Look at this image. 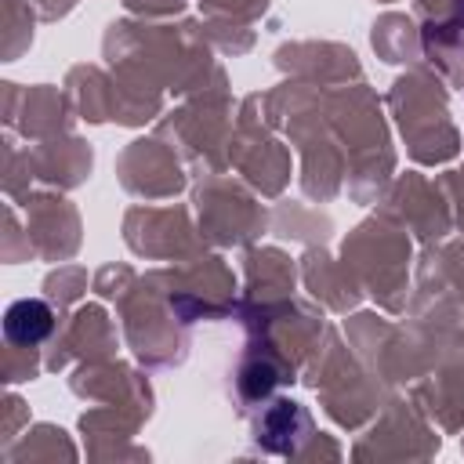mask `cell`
I'll use <instances>...</instances> for the list:
<instances>
[{
  "label": "cell",
  "instance_id": "cell-1",
  "mask_svg": "<svg viewBox=\"0 0 464 464\" xmlns=\"http://www.w3.org/2000/svg\"><path fill=\"white\" fill-rule=\"evenodd\" d=\"M54 330V312L40 297H22L4 312V334L11 344H40Z\"/></svg>",
  "mask_w": 464,
  "mask_h": 464
}]
</instances>
